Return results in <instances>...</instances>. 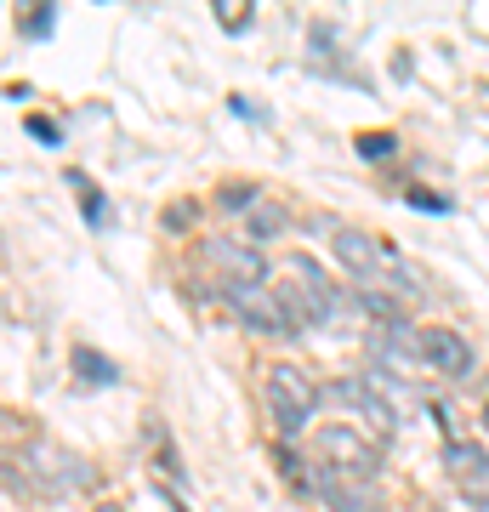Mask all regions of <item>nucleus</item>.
I'll return each instance as SVG.
<instances>
[{"label": "nucleus", "instance_id": "nucleus-1", "mask_svg": "<svg viewBox=\"0 0 489 512\" xmlns=\"http://www.w3.org/2000/svg\"><path fill=\"white\" fill-rule=\"evenodd\" d=\"M12 467L23 473V484L35 495H46V501H63V495H80L97 484V473H91L80 456H69L63 444L52 439H35V444H23V450H12Z\"/></svg>", "mask_w": 489, "mask_h": 512}, {"label": "nucleus", "instance_id": "nucleus-2", "mask_svg": "<svg viewBox=\"0 0 489 512\" xmlns=\"http://www.w3.org/2000/svg\"><path fill=\"white\" fill-rule=\"evenodd\" d=\"M262 404H268L279 439H296L313 427V410H319V387L308 382V370L290 365V359H273L262 365Z\"/></svg>", "mask_w": 489, "mask_h": 512}, {"label": "nucleus", "instance_id": "nucleus-3", "mask_svg": "<svg viewBox=\"0 0 489 512\" xmlns=\"http://www.w3.org/2000/svg\"><path fill=\"white\" fill-rule=\"evenodd\" d=\"M325 399H336L347 416H359L370 433H387V439L399 433V410L387 399V376H336L325 387Z\"/></svg>", "mask_w": 489, "mask_h": 512}, {"label": "nucleus", "instance_id": "nucleus-4", "mask_svg": "<svg viewBox=\"0 0 489 512\" xmlns=\"http://www.w3.org/2000/svg\"><path fill=\"white\" fill-rule=\"evenodd\" d=\"M330 251H336V262H342L353 279H364V285H381L387 279V268H393V256L376 234H364V228H336L330 234Z\"/></svg>", "mask_w": 489, "mask_h": 512}, {"label": "nucleus", "instance_id": "nucleus-5", "mask_svg": "<svg viewBox=\"0 0 489 512\" xmlns=\"http://www.w3.org/2000/svg\"><path fill=\"white\" fill-rule=\"evenodd\" d=\"M222 296H228V308H234L251 330L290 336V313H285V302H279L273 285H239V279H222Z\"/></svg>", "mask_w": 489, "mask_h": 512}, {"label": "nucleus", "instance_id": "nucleus-6", "mask_svg": "<svg viewBox=\"0 0 489 512\" xmlns=\"http://www.w3.org/2000/svg\"><path fill=\"white\" fill-rule=\"evenodd\" d=\"M205 262L217 268L222 279H239V285H268V262H262V245H251L245 234H211L205 239Z\"/></svg>", "mask_w": 489, "mask_h": 512}, {"label": "nucleus", "instance_id": "nucleus-7", "mask_svg": "<svg viewBox=\"0 0 489 512\" xmlns=\"http://www.w3.org/2000/svg\"><path fill=\"white\" fill-rule=\"evenodd\" d=\"M285 274L302 285V296L313 302V313H319V325H342V319H353V302L342 296V285L313 262V256H290L285 262Z\"/></svg>", "mask_w": 489, "mask_h": 512}, {"label": "nucleus", "instance_id": "nucleus-8", "mask_svg": "<svg viewBox=\"0 0 489 512\" xmlns=\"http://www.w3.org/2000/svg\"><path fill=\"white\" fill-rule=\"evenodd\" d=\"M421 359H427V370L450 376V382H467L472 370H478V353H472V342L461 336V330H444V325H427V330H421Z\"/></svg>", "mask_w": 489, "mask_h": 512}, {"label": "nucleus", "instance_id": "nucleus-9", "mask_svg": "<svg viewBox=\"0 0 489 512\" xmlns=\"http://www.w3.org/2000/svg\"><path fill=\"white\" fill-rule=\"evenodd\" d=\"M290 234V211L279 200H256L251 205V217H245V239L251 245H273V239H285Z\"/></svg>", "mask_w": 489, "mask_h": 512}, {"label": "nucleus", "instance_id": "nucleus-10", "mask_svg": "<svg viewBox=\"0 0 489 512\" xmlns=\"http://www.w3.org/2000/svg\"><path fill=\"white\" fill-rule=\"evenodd\" d=\"M69 365L80 370V382H86V387H114V382H120V365H114V359H103L97 348H74Z\"/></svg>", "mask_w": 489, "mask_h": 512}, {"label": "nucleus", "instance_id": "nucleus-11", "mask_svg": "<svg viewBox=\"0 0 489 512\" xmlns=\"http://www.w3.org/2000/svg\"><path fill=\"white\" fill-rule=\"evenodd\" d=\"M69 188L80 194V211H86V228H97V234H103V228H109V200H103V188L91 183L86 171H69Z\"/></svg>", "mask_w": 489, "mask_h": 512}, {"label": "nucleus", "instance_id": "nucleus-12", "mask_svg": "<svg viewBox=\"0 0 489 512\" xmlns=\"http://www.w3.org/2000/svg\"><path fill=\"white\" fill-rule=\"evenodd\" d=\"M273 291H279V302H285V313H290V330H308V325H319V313H313V302L302 296V285L290 274H279V279H268Z\"/></svg>", "mask_w": 489, "mask_h": 512}, {"label": "nucleus", "instance_id": "nucleus-13", "mask_svg": "<svg viewBox=\"0 0 489 512\" xmlns=\"http://www.w3.org/2000/svg\"><path fill=\"white\" fill-rule=\"evenodd\" d=\"M325 507L330 512H387L376 484H342L336 495H325Z\"/></svg>", "mask_w": 489, "mask_h": 512}, {"label": "nucleus", "instance_id": "nucleus-14", "mask_svg": "<svg viewBox=\"0 0 489 512\" xmlns=\"http://www.w3.org/2000/svg\"><path fill=\"white\" fill-rule=\"evenodd\" d=\"M455 490H461V501H467V507H484L489 512V456L478 461L467 478H455Z\"/></svg>", "mask_w": 489, "mask_h": 512}, {"label": "nucleus", "instance_id": "nucleus-15", "mask_svg": "<svg viewBox=\"0 0 489 512\" xmlns=\"http://www.w3.org/2000/svg\"><path fill=\"white\" fill-rule=\"evenodd\" d=\"M353 148H359V160H393L399 154V137L393 131H359Z\"/></svg>", "mask_w": 489, "mask_h": 512}, {"label": "nucleus", "instance_id": "nucleus-16", "mask_svg": "<svg viewBox=\"0 0 489 512\" xmlns=\"http://www.w3.org/2000/svg\"><path fill=\"white\" fill-rule=\"evenodd\" d=\"M279 473L290 478V484H296V490H313V456H302V450H279Z\"/></svg>", "mask_w": 489, "mask_h": 512}, {"label": "nucleus", "instance_id": "nucleus-17", "mask_svg": "<svg viewBox=\"0 0 489 512\" xmlns=\"http://www.w3.org/2000/svg\"><path fill=\"white\" fill-rule=\"evenodd\" d=\"M478 461H484V450H472L467 439H461V444H444V473H450V478H467Z\"/></svg>", "mask_w": 489, "mask_h": 512}, {"label": "nucleus", "instance_id": "nucleus-18", "mask_svg": "<svg viewBox=\"0 0 489 512\" xmlns=\"http://www.w3.org/2000/svg\"><path fill=\"white\" fill-rule=\"evenodd\" d=\"M217 23L228 35H245V29H251V6H245V0H217Z\"/></svg>", "mask_w": 489, "mask_h": 512}, {"label": "nucleus", "instance_id": "nucleus-19", "mask_svg": "<svg viewBox=\"0 0 489 512\" xmlns=\"http://www.w3.org/2000/svg\"><path fill=\"white\" fill-rule=\"evenodd\" d=\"M52 23H57V6H35L29 18H18V35L23 40H46L52 35Z\"/></svg>", "mask_w": 489, "mask_h": 512}, {"label": "nucleus", "instance_id": "nucleus-20", "mask_svg": "<svg viewBox=\"0 0 489 512\" xmlns=\"http://www.w3.org/2000/svg\"><path fill=\"white\" fill-rule=\"evenodd\" d=\"M256 200H262V194H256L251 183H222V194H217V205H228V211H245V217H251Z\"/></svg>", "mask_w": 489, "mask_h": 512}, {"label": "nucleus", "instance_id": "nucleus-21", "mask_svg": "<svg viewBox=\"0 0 489 512\" xmlns=\"http://www.w3.org/2000/svg\"><path fill=\"white\" fill-rule=\"evenodd\" d=\"M23 131H29V137H35L40 148H57V143H63L57 120H46V114H23Z\"/></svg>", "mask_w": 489, "mask_h": 512}, {"label": "nucleus", "instance_id": "nucleus-22", "mask_svg": "<svg viewBox=\"0 0 489 512\" xmlns=\"http://www.w3.org/2000/svg\"><path fill=\"white\" fill-rule=\"evenodd\" d=\"M404 200L416 205V211H438V217H444V211H450V200H444V194H427V188H410V194H404Z\"/></svg>", "mask_w": 489, "mask_h": 512}, {"label": "nucleus", "instance_id": "nucleus-23", "mask_svg": "<svg viewBox=\"0 0 489 512\" xmlns=\"http://www.w3.org/2000/svg\"><path fill=\"white\" fill-rule=\"evenodd\" d=\"M154 490H160V501H165V507H171V512H194V507H188V501H182V490H177V484H165L160 473H154Z\"/></svg>", "mask_w": 489, "mask_h": 512}, {"label": "nucleus", "instance_id": "nucleus-24", "mask_svg": "<svg viewBox=\"0 0 489 512\" xmlns=\"http://www.w3.org/2000/svg\"><path fill=\"white\" fill-rule=\"evenodd\" d=\"M478 421H484V433H489V404H484V410H478Z\"/></svg>", "mask_w": 489, "mask_h": 512}, {"label": "nucleus", "instance_id": "nucleus-25", "mask_svg": "<svg viewBox=\"0 0 489 512\" xmlns=\"http://www.w3.org/2000/svg\"><path fill=\"white\" fill-rule=\"evenodd\" d=\"M97 512H126V507H97Z\"/></svg>", "mask_w": 489, "mask_h": 512}]
</instances>
